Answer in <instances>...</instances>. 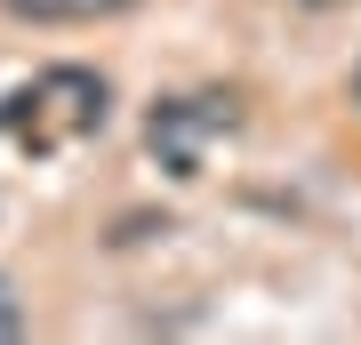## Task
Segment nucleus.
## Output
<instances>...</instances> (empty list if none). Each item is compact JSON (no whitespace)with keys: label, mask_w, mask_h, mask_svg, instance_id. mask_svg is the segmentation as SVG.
Segmentation results:
<instances>
[{"label":"nucleus","mask_w":361,"mask_h":345,"mask_svg":"<svg viewBox=\"0 0 361 345\" xmlns=\"http://www.w3.org/2000/svg\"><path fill=\"white\" fill-rule=\"evenodd\" d=\"M217 128H233L225 97H177V104H153L145 137H153V153H161L169 177H201V137H217Z\"/></svg>","instance_id":"obj_1"},{"label":"nucleus","mask_w":361,"mask_h":345,"mask_svg":"<svg viewBox=\"0 0 361 345\" xmlns=\"http://www.w3.org/2000/svg\"><path fill=\"white\" fill-rule=\"evenodd\" d=\"M16 25H97V16H121L137 0H0Z\"/></svg>","instance_id":"obj_2"},{"label":"nucleus","mask_w":361,"mask_h":345,"mask_svg":"<svg viewBox=\"0 0 361 345\" xmlns=\"http://www.w3.org/2000/svg\"><path fill=\"white\" fill-rule=\"evenodd\" d=\"M16 329H25V305H16L8 282H0V337H16Z\"/></svg>","instance_id":"obj_3"},{"label":"nucleus","mask_w":361,"mask_h":345,"mask_svg":"<svg viewBox=\"0 0 361 345\" xmlns=\"http://www.w3.org/2000/svg\"><path fill=\"white\" fill-rule=\"evenodd\" d=\"M353 97H361V73H353Z\"/></svg>","instance_id":"obj_4"}]
</instances>
